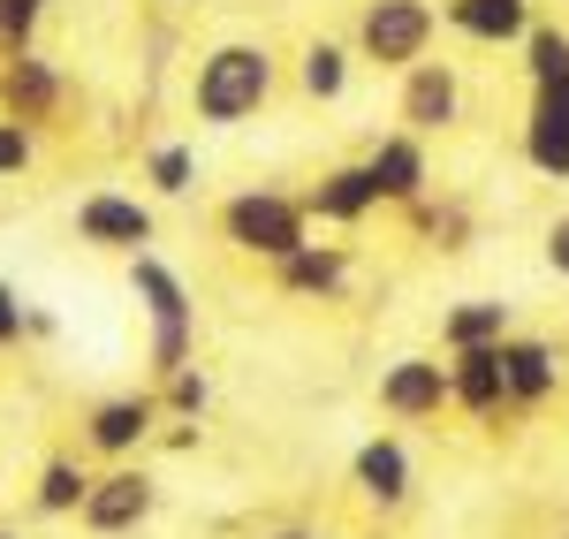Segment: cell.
I'll return each mask as SVG.
<instances>
[{"label": "cell", "mask_w": 569, "mask_h": 539, "mask_svg": "<svg viewBox=\"0 0 569 539\" xmlns=\"http://www.w3.org/2000/svg\"><path fill=\"white\" fill-rule=\"evenodd\" d=\"M350 479H357V495L372 501L380 517H388V509H402V501H410V487H418V471H410V449H402L395 433H372V441L357 449Z\"/></svg>", "instance_id": "7c38bea8"}, {"label": "cell", "mask_w": 569, "mask_h": 539, "mask_svg": "<svg viewBox=\"0 0 569 539\" xmlns=\"http://www.w3.org/2000/svg\"><path fill=\"white\" fill-rule=\"evenodd\" d=\"M380 410L402 418V426L440 418V410H448V365L440 358H395L388 372H380Z\"/></svg>", "instance_id": "9c48e42d"}, {"label": "cell", "mask_w": 569, "mask_h": 539, "mask_svg": "<svg viewBox=\"0 0 569 539\" xmlns=\"http://www.w3.org/2000/svg\"><path fill=\"white\" fill-rule=\"evenodd\" d=\"M152 501H160L152 471H137V463H114L107 479H91V487H84L77 517H84V532H99V539H122V532H137V525L152 517Z\"/></svg>", "instance_id": "277c9868"}, {"label": "cell", "mask_w": 569, "mask_h": 539, "mask_svg": "<svg viewBox=\"0 0 569 539\" xmlns=\"http://www.w3.org/2000/svg\"><path fill=\"white\" fill-rule=\"evenodd\" d=\"M130 297L144 305L152 327H198V305H190V289H182V273L160 259V251H137L130 259Z\"/></svg>", "instance_id": "4fadbf2b"}, {"label": "cell", "mask_w": 569, "mask_h": 539, "mask_svg": "<svg viewBox=\"0 0 569 539\" xmlns=\"http://www.w3.org/2000/svg\"><path fill=\"white\" fill-rule=\"evenodd\" d=\"M433 31H440V16L426 0H372L365 23H357V53L372 69H410V61H426Z\"/></svg>", "instance_id": "3957f363"}, {"label": "cell", "mask_w": 569, "mask_h": 539, "mask_svg": "<svg viewBox=\"0 0 569 539\" xmlns=\"http://www.w3.org/2000/svg\"><path fill=\"white\" fill-rule=\"evenodd\" d=\"M53 107H61V69L39 53H8L0 61V114L39 130V122H53Z\"/></svg>", "instance_id": "30bf717a"}, {"label": "cell", "mask_w": 569, "mask_h": 539, "mask_svg": "<svg viewBox=\"0 0 569 539\" xmlns=\"http://www.w3.org/2000/svg\"><path fill=\"white\" fill-rule=\"evenodd\" d=\"M144 182H152L160 198H190V190H198V152H190V144H152V152H144Z\"/></svg>", "instance_id": "cb8c5ba5"}, {"label": "cell", "mask_w": 569, "mask_h": 539, "mask_svg": "<svg viewBox=\"0 0 569 539\" xmlns=\"http://www.w3.org/2000/svg\"><path fill=\"white\" fill-rule=\"evenodd\" d=\"M23 312H31V305L16 297V281H0V350H8V342L23 335Z\"/></svg>", "instance_id": "83f0119b"}, {"label": "cell", "mask_w": 569, "mask_h": 539, "mask_svg": "<svg viewBox=\"0 0 569 539\" xmlns=\"http://www.w3.org/2000/svg\"><path fill=\"white\" fill-rule=\"evenodd\" d=\"M152 426H160V403H152V396H107V403L84 418V449L107 456V463H130V456L152 441Z\"/></svg>", "instance_id": "ba28073f"}, {"label": "cell", "mask_w": 569, "mask_h": 539, "mask_svg": "<svg viewBox=\"0 0 569 539\" xmlns=\"http://www.w3.org/2000/svg\"><path fill=\"white\" fill-rule=\"evenodd\" d=\"M448 403L471 410V418H501V410H509L493 342H486V350H448Z\"/></svg>", "instance_id": "9a60e30c"}, {"label": "cell", "mask_w": 569, "mask_h": 539, "mask_svg": "<svg viewBox=\"0 0 569 539\" xmlns=\"http://www.w3.org/2000/svg\"><path fill=\"white\" fill-rule=\"evenodd\" d=\"M84 487H91L84 463H77V456H53V463L39 471V487H31V509H39V517H77Z\"/></svg>", "instance_id": "ffe728a7"}, {"label": "cell", "mask_w": 569, "mask_h": 539, "mask_svg": "<svg viewBox=\"0 0 569 539\" xmlns=\"http://www.w3.org/2000/svg\"><path fill=\"white\" fill-rule=\"evenodd\" d=\"M493 358H501V396H509V410H539L555 388H562V350L547 342V335H501L493 342Z\"/></svg>", "instance_id": "8992f818"}, {"label": "cell", "mask_w": 569, "mask_h": 539, "mask_svg": "<svg viewBox=\"0 0 569 539\" xmlns=\"http://www.w3.org/2000/svg\"><path fill=\"white\" fill-rule=\"evenodd\" d=\"M463 122V77L448 61H410L402 69V130L410 137H440Z\"/></svg>", "instance_id": "52a82bcc"}, {"label": "cell", "mask_w": 569, "mask_h": 539, "mask_svg": "<svg viewBox=\"0 0 569 539\" xmlns=\"http://www.w3.org/2000/svg\"><path fill=\"white\" fill-rule=\"evenodd\" d=\"M220 236H228L243 259L281 267L289 251H305V243H311L305 198H289V190H236V198L220 206Z\"/></svg>", "instance_id": "7a4b0ae2"}, {"label": "cell", "mask_w": 569, "mask_h": 539, "mask_svg": "<svg viewBox=\"0 0 569 539\" xmlns=\"http://www.w3.org/2000/svg\"><path fill=\"white\" fill-rule=\"evenodd\" d=\"M152 403H160V418H206V410H213V380L190 358V365H176V372H160V396H152Z\"/></svg>", "instance_id": "7402d4cb"}, {"label": "cell", "mask_w": 569, "mask_h": 539, "mask_svg": "<svg viewBox=\"0 0 569 539\" xmlns=\"http://www.w3.org/2000/svg\"><path fill=\"white\" fill-rule=\"evenodd\" d=\"M525 61H531V84H539V91L569 84V31H555V23H531V31H525Z\"/></svg>", "instance_id": "603a6c76"}, {"label": "cell", "mask_w": 569, "mask_h": 539, "mask_svg": "<svg viewBox=\"0 0 569 539\" xmlns=\"http://www.w3.org/2000/svg\"><path fill=\"white\" fill-rule=\"evenodd\" d=\"M525 160L547 182H569V122H562V114H547L539 99H531V122H525Z\"/></svg>", "instance_id": "d6986e66"}, {"label": "cell", "mask_w": 569, "mask_h": 539, "mask_svg": "<svg viewBox=\"0 0 569 539\" xmlns=\"http://www.w3.org/2000/svg\"><path fill=\"white\" fill-rule=\"evenodd\" d=\"M77 236H84L91 251H122V259H137V251H152L160 221H152V206H144V198H122V190H91L84 206H77Z\"/></svg>", "instance_id": "5b68a950"}, {"label": "cell", "mask_w": 569, "mask_h": 539, "mask_svg": "<svg viewBox=\"0 0 569 539\" xmlns=\"http://www.w3.org/2000/svg\"><path fill=\"white\" fill-rule=\"evenodd\" d=\"M266 99H273V53H266V46H213V53L198 61V84H190L198 122L236 130V122L259 114Z\"/></svg>", "instance_id": "6da1fadb"}, {"label": "cell", "mask_w": 569, "mask_h": 539, "mask_svg": "<svg viewBox=\"0 0 569 539\" xmlns=\"http://www.w3.org/2000/svg\"><path fill=\"white\" fill-rule=\"evenodd\" d=\"M297 84H305L311 99H342V91H350V53L335 39H311L305 61H297Z\"/></svg>", "instance_id": "44dd1931"}, {"label": "cell", "mask_w": 569, "mask_h": 539, "mask_svg": "<svg viewBox=\"0 0 569 539\" xmlns=\"http://www.w3.org/2000/svg\"><path fill=\"white\" fill-rule=\"evenodd\" d=\"M448 23L479 46H525L531 0H448Z\"/></svg>", "instance_id": "e0dca14e"}, {"label": "cell", "mask_w": 569, "mask_h": 539, "mask_svg": "<svg viewBox=\"0 0 569 539\" xmlns=\"http://www.w3.org/2000/svg\"><path fill=\"white\" fill-rule=\"evenodd\" d=\"M365 176H372V190H380V206H418L426 182H433V168H426V137H410V130L380 137L372 160H365Z\"/></svg>", "instance_id": "8fae6325"}, {"label": "cell", "mask_w": 569, "mask_h": 539, "mask_svg": "<svg viewBox=\"0 0 569 539\" xmlns=\"http://www.w3.org/2000/svg\"><path fill=\"white\" fill-rule=\"evenodd\" d=\"M509 335V305L501 297H463L456 312L440 319V350H486Z\"/></svg>", "instance_id": "ac0fdd59"}, {"label": "cell", "mask_w": 569, "mask_h": 539, "mask_svg": "<svg viewBox=\"0 0 569 539\" xmlns=\"http://www.w3.org/2000/svg\"><path fill=\"white\" fill-rule=\"evenodd\" d=\"M380 206V190H372V176H365V160L357 168H327V176L311 182L305 198V221H327V228H357L365 213Z\"/></svg>", "instance_id": "5bb4252c"}, {"label": "cell", "mask_w": 569, "mask_h": 539, "mask_svg": "<svg viewBox=\"0 0 569 539\" xmlns=\"http://www.w3.org/2000/svg\"><path fill=\"white\" fill-rule=\"evenodd\" d=\"M198 358V327H152V372H176Z\"/></svg>", "instance_id": "4316f807"}, {"label": "cell", "mask_w": 569, "mask_h": 539, "mask_svg": "<svg viewBox=\"0 0 569 539\" xmlns=\"http://www.w3.org/2000/svg\"><path fill=\"white\" fill-rule=\"evenodd\" d=\"M547 267L569 281V213H555V228H547Z\"/></svg>", "instance_id": "f1b7e54d"}, {"label": "cell", "mask_w": 569, "mask_h": 539, "mask_svg": "<svg viewBox=\"0 0 569 539\" xmlns=\"http://www.w3.org/2000/svg\"><path fill=\"white\" fill-rule=\"evenodd\" d=\"M539 107H547V114H562V122H569V84H555V91H539Z\"/></svg>", "instance_id": "f546056e"}, {"label": "cell", "mask_w": 569, "mask_h": 539, "mask_svg": "<svg viewBox=\"0 0 569 539\" xmlns=\"http://www.w3.org/2000/svg\"><path fill=\"white\" fill-rule=\"evenodd\" d=\"M0 539H23V532H0Z\"/></svg>", "instance_id": "1f68e13d"}, {"label": "cell", "mask_w": 569, "mask_h": 539, "mask_svg": "<svg viewBox=\"0 0 569 539\" xmlns=\"http://www.w3.org/2000/svg\"><path fill=\"white\" fill-rule=\"evenodd\" d=\"M350 251H342V243H305V251H289V259H281V267H273V281H281V289H289V297H319V305H327V297H342V289H350Z\"/></svg>", "instance_id": "2e32d148"}, {"label": "cell", "mask_w": 569, "mask_h": 539, "mask_svg": "<svg viewBox=\"0 0 569 539\" xmlns=\"http://www.w3.org/2000/svg\"><path fill=\"white\" fill-rule=\"evenodd\" d=\"M39 8H46V0H0V61H8V53H31Z\"/></svg>", "instance_id": "d4e9b609"}, {"label": "cell", "mask_w": 569, "mask_h": 539, "mask_svg": "<svg viewBox=\"0 0 569 539\" xmlns=\"http://www.w3.org/2000/svg\"><path fill=\"white\" fill-rule=\"evenodd\" d=\"M273 539H311V532H273Z\"/></svg>", "instance_id": "4dcf8cb0"}, {"label": "cell", "mask_w": 569, "mask_h": 539, "mask_svg": "<svg viewBox=\"0 0 569 539\" xmlns=\"http://www.w3.org/2000/svg\"><path fill=\"white\" fill-rule=\"evenodd\" d=\"M31 160H39V130H23V122L0 114V182H16Z\"/></svg>", "instance_id": "484cf974"}]
</instances>
